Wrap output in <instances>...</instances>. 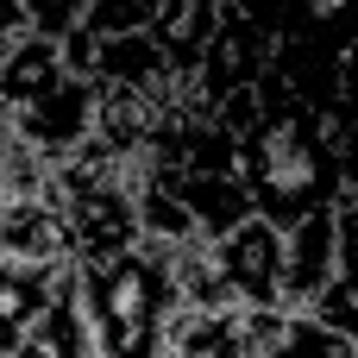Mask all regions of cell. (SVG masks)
<instances>
[{
	"instance_id": "1",
	"label": "cell",
	"mask_w": 358,
	"mask_h": 358,
	"mask_svg": "<svg viewBox=\"0 0 358 358\" xmlns=\"http://www.w3.org/2000/svg\"><path fill=\"white\" fill-rule=\"evenodd\" d=\"M94 82L88 76H63V82H50L44 94H31L25 107H13L6 120H13V132L44 157V164H63V157H76L82 151V138L94 132Z\"/></svg>"
},
{
	"instance_id": "2",
	"label": "cell",
	"mask_w": 358,
	"mask_h": 358,
	"mask_svg": "<svg viewBox=\"0 0 358 358\" xmlns=\"http://www.w3.org/2000/svg\"><path fill=\"white\" fill-rule=\"evenodd\" d=\"M214 258L239 308H283V227L245 214L233 233L214 239Z\"/></svg>"
},
{
	"instance_id": "3",
	"label": "cell",
	"mask_w": 358,
	"mask_h": 358,
	"mask_svg": "<svg viewBox=\"0 0 358 358\" xmlns=\"http://www.w3.org/2000/svg\"><path fill=\"white\" fill-rule=\"evenodd\" d=\"M340 277V208H308L283 227V308L308 315L315 296Z\"/></svg>"
},
{
	"instance_id": "4",
	"label": "cell",
	"mask_w": 358,
	"mask_h": 358,
	"mask_svg": "<svg viewBox=\"0 0 358 358\" xmlns=\"http://www.w3.org/2000/svg\"><path fill=\"white\" fill-rule=\"evenodd\" d=\"M0 258L25 271H50L69 258V227L57 201H0Z\"/></svg>"
},
{
	"instance_id": "5",
	"label": "cell",
	"mask_w": 358,
	"mask_h": 358,
	"mask_svg": "<svg viewBox=\"0 0 358 358\" xmlns=\"http://www.w3.org/2000/svg\"><path fill=\"white\" fill-rule=\"evenodd\" d=\"M69 69H63V44L57 38H19L13 50H6V63H0V113H13V107H25L31 94H44L50 82H63Z\"/></svg>"
},
{
	"instance_id": "6",
	"label": "cell",
	"mask_w": 358,
	"mask_h": 358,
	"mask_svg": "<svg viewBox=\"0 0 358 358\" xmlns=\"http://www.w3.org/2000/svg\"><path fill=\"white\" fill-rule=\"evenodd\" d=\"M50 308V271H25L0 258V352H13L19 340H31V327Z\"/></svg>"
},
{
	"instance_id": "7",
	"label": "cell",
	"mask_w": 358,
	"mask_h": 358,
	"mask_svg": "<svg viewBox=\"0 0 358 358\" xmlns=\"http://www.w3.org/2000/svg\"><path fill=\"white\" fill-rule=\"evenodd\" d=\"M6 6L19 13V25L31 38H69L88 13V0H6Z\"/></svg>"
},
{
	"instance_id": "8",
	"label": "cell",
	"mask_w": 358,
	"mask_h": 358,
	"mask_svg": "<svg viewBox=\"0 0 358 358\" xmlns=\"http://www.w3.org/2000/svg\"><path fill=\"white\" fill-rule=\"evenodd\" d=\"M19 38H25V25H19V13H13V6L0 0V63H6V50H13Z\"/></svg>"
},
{
	"instance_id": "9",
	"label": "cell",
	"mask_w": 358,
	"mask_h": 358,
	"mask_svg": "<svg viewBox=\"0 0 358 358\" xmlns=\"http://www.w3.org/2000/svg\"><path fill=\"white\" fill-rule=\"evenodd\" d=\"M340 358H358V340H346V346H340Z\"/></svg>"
}]
</instances>
